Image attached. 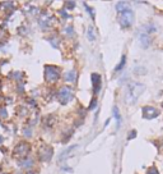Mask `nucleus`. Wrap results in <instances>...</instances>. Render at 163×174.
I'll list each match as a JSON object with an SVG mask.
<instances>
[{
  "mask_svg": "<svg viewBox=\"0 0 163 174\" xmlns=\"http://www.w3.org/2000/svg\"><path fill=\"white\" fill-rule=\"evenodd\" d=\"M144 91H145V86L143 83L131 82L126 87V103L134 104Z\"/></svg>",
  "mask_w": 163,
  "mask_h": 174,
  "instance_id": "nucleus-1",
  "label": "nucleus"
},
{
  "mask_svg": "<svg viewBox=\"0 0 163 174\" xmlns=\"http://www.w3.org/2000/svg\"><path fill=\"white\" fill-rule=\"evenodd\" d=\"M29 151H31V146L27 142H21L14 147L13 155H14L15 158H18V159H24L29 154Z\"/></svg>",
  "mask_w": 163,
  "mask_h": 174,
  "instance_id": "nucleus-2",
  "label": "nucleus"
},
{
  "mask_svg": "<svg viewBox=\"0 0 163 174\" xmlns=\"http://www.w3.org/2000/svg\"><path fill=\"white\" fill-rule=\"evenodd\" d=\"M60 77V71L54 65H46L45 68V79L47 82H56Z\"/></svg>",
  "mask_w": 163,
  "mask_h": 174,
  "instance_id": "nucleus-3",
  "label": "nucleus"
},
{
  "mask_svg": "<svg viewBox=\"0 0 163 174\" xmlns=\"http://www.w3.org/2000/svg\"><path fill=\"white\" fill-rule=\"evenodd\" d=\"M119 22H120V24H121V27H124V28L130 27V26L133 24V22H134V13L130 10V9L120 13Z\"/></svg>",
  "mask_w": 163,
  "mask_h": 174,
  "instance_id": "nucleus-4",
  "label": "nucleus"
},
{
  "mask_svg": "<svg viewBox=\"0 0 163 174\" xmlns=\"http://www.w3.org/2000/svg\"><path fill=\"white\" fill-rule=\"evenodd\" d=\"M73 99V92L69 87H61L60 91H59V100H60L61 104H68L70 100Z\"/></svg>",
  "mask_w": 163,
  "mask_h": 174,
  "instance_id": "nucleus-5",
  "label": "nucleus"
},
{
  "mask_svg": "<svg viewBox=\"0 0 163 174\" xmlns=\"http://www.w3.org/2000/svg\"><path fill=\"white\" fill-rule=\"evenodd\" d=\"M158 115H159V110L153 108V106H144V108H143V118L153 119Z\"/></svg>",
  "mask_w": 163,
  "mask_h": 174,
  "instance_id": "nucleus-6",
  "label": "nucleus"
},
{
  "mask_svg": "<svg viewBox=\"0 0 163 174\" xmlns=\"http://www.w3.org/2000/svg\"><path fill=\"white\" fill-rule=\"evenodd\" d=\"M53 147H50V146H42L41 149H40V158L41 160H43V161H47V160L51 159V156H53Z\"/></svg>",
  "mask_w": 163,
  "mask_h": 174,
  "instance_id": "nucleus-7",
  "label": "nucleus"
},
{
  "mask_svg": "<svg viewBox=\"0 0 163 174\" xmlns=\"http://www.w3.org/2000/svg\"><path fill=\"white\" fill-rule=\"evenodd\" d=\"M92 83H93V89H94V92L97 93L101 89V77L100 74L97 73H93L92 74Z\"/></svg>",
  "mask_w": 163,
  "mask_h": 174,
  "instance_id": "nucleus-8",
  "label": "nucleus"
},
{
  "mask_svg": "<svg viewBox=\"0 0 163 174\" xmlns=\"http://www.w3.org/2000/svg\"><path fill=\"white\" fill-rule=\"evenodd\" d=\"M75 78H76V72L75 71H69L65 73V79L68 82H75Z\"/></svg>",
  "mask_w": 163,
  "mask_h": 174,
  "instance_id": "nucleus-9",
  "label": "nucleus"
},
{
  "mask_svg": "<svg viewBox=\"0 0 163 174\" xmlns=\"http://www.w3.org/2000/svg\"><path fill=\"white\" fill-rule=\"evenodd\" d=\"M116 10H117V12H120V13L125 12V10H129V4L125 3V2L117 3V4H116Z\"/></svg>",
  "mask_w": 163,
  "mask_h": 174,
  "instance_id": "nucleus-10",
  "label": "nucleus"
},
{
  "mask_svg": "<svg viewBox=\"0 0 163 174\" xmlns=\"http://www.w3.org/2000/svg\"><path fill=\"white\" fill-rule=\"evenodd\" d=\"M114 117L117 122V128H119L120 124H121V115H120V111H119V108H117V106L114 108Z\"/></svg>",
  "mask_w": 163,
  "mask_h": 174,
  "instance_id": "nucleus-11",
  "label": "nucleus"
},
{
  "mask_svg": "<svg viewBox=\"0 0 163 174\" xmlns=\"http://www.w3.org/2000/svg\"><path fill=\"white\" fill-rule=\"evenodd\" d=\"M49 23H50V17L49 16H42L40 18V24L42 26L43 28H47L49 27Z\"/></svg>",
  "mask_w": 163,
  "mask_h": 174,
  "instance_id": "nucleus-12",
  "label": "nucleus"
},
{
  "mask_svg": "<svg viewBox=\"0 0 163 174\" xmlns=\"http://www.w3.org/2000/svg\"><path fill=\"white\" fill-rule=\"evenodd\" d=\"M148 37H149L148 35H141V36H140V42H141V45L144 46V48H148V46H149V42H151Z\"/></svg>",
  "mask_w": 163,
  "mask_h": 174,
  "instance_id": "nucleus-13",
  "label": "nucleus"
},
{
  "mask_svg": "<svg viewBox=\"0 0 163 174\" xmlns=\"http://www.w3.org/2000/svg\"><path fill=\"white\" fill-rule=\"evenodd\" d=\"M125 60H126V59H125V56H122V58H121V62H120V64H119V65H116L115 71H121V69H122V67L125 65Z\"/></svg>",
  "mask_w": 163,
  "mask_h": 174,
  "instance_id": "nucleus-14",
  "label": "nucleus"
},
{
  "mask_svg": "<svg viewBox=\"0 0 163 174\" xmlns=\"http://www.w3.org/2000/svg\"><path fill=\"white\" fill-rule=\"evenodd\" d=\"M147 174H158V170H157V168H155V166H152V168L148 169Z\"/></svg>",
  "mask_w": 163,
  "mask_h": 174,
  "instance_id": "nucleus-15",
  "label": "nucleus"
},
{
  "mask_svg": "<svg viewBox=\"0 0 163 174\" xmlns=\"http://www.w3.org/2000/svg\"><path fill=\"white\" fill-rule=\"evenodd\" d=\"M88 38L89 40H94V35L92 32V27H89V30H88Z\"/></svg>",
  "mask_w": 163,
  "mask_h": 174,
  "instance_id": "nucleus-16",
  "label": "nucleus"
},
{
  "mask_svg": "<svg viewBox=\"0 0 163 174\" xmlns=\"http://www.w3.org/2000/svg\"><path fill=\"white\" fill-rule=\"evenodd\" d=\"M162 106H163V104H162Z\"/></svg>",
  "mask_w": 163,
  "mask_h": 174,
  "instance_id": "nucleus-17",
  "label": "nucleus"
}]
</instances>
